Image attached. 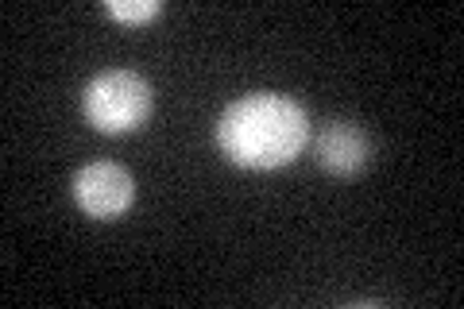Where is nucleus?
<instances>
[{"instance_id":"obj_5","label":"nucleus","mask_w":464,"mask_h":309,"mask_svg":"<svg viewBox=\"0 0 464 309\" xmlns=\"http://www.w3.org/2000/svg\"><path fill=\"white\" fill-rule=\"evenodd\" d=\"M105 12L121 24H148L151 16H159V0H109Z\"/></svg>"},{"instance_id":"obj_1","label":"nucleus","mask_w":464,"mask_h":309,"mask_svg":"<svg viewBox=\"0 0 464 309\" xmlns=\"http://www.w3.org/2000/svg\"><path fill=\"white\" fill-rule=\"evenodd\" d=\"M310 140V116L295 97L248 93L221 112L217 143L225 159L248 170H275L302 155Z\"/></svg>"},{"instance_id":"obj_3","label":"nucleus","mask_w":464,"mask_h":309,"mask_svg":"<svg viewBox=\"0 0 464 309\" xmlns=\"http://www.w3.org/2000/svg\"><path fill=\"white\" fill-rule=\"evenodd\" d=\"M74 201L85 217L116 220L132 209L136 182L121 163H90L74 174Z\"/></svg>"},{"instance_id":"obj_2","label":"nucleus","mask_w":464,"mask_h":309,"mask_svg":"<svg viewBox=\"0 0 464 309\" xmlns=\"http://www.w3.org/2000/svg\"><path fill=\"white\" fill-rule=\"evenodd\" d=\"M82 112L97 131L121 136L148 121L151 112V85L136 70H105L85 85Z\"/></svg>"},{"instance_id":"obj_4","label":"nucleus","mask_w":464,"mask_h":309,"mask_svg":"<svg viewBox=\"0 0 464 309\" xmlns=\"http://www.w3.org/2000/svg\"><path fill=\"white\" fill-rule=\"evenodd\" d=\"M368 155H372L368 131L353 121H333L322 128V136H317V163L329 174H341V179L364 170Z\"/></svg>"}]
</instances>
